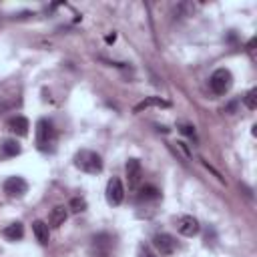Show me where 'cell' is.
<instances>
[{
    "label": "cell",
    "instance_id": "obj_11",
    "mask_svg": "<svg viewBox=\"0 0 257 257\" xmlns=\"http://www.w3.org/2000/svg\"><path fill=\"white\" fill-rule=\"evenodd\" d=\"M6 126H8V131L14 133L16 137H26V135H28V128H30L28 118H26V116H20V114L10 116L8 122H6Z\"/></svg>",
    "mask_w": 257,
    "mask_h": 257
},
{
    "label": "cell",
    "instance_id": "obj_6",
    "mask_svg": "<svg viewBox=\"0 0 257 257\" xmlns=\"http://www.w3.org/2000/svg\"><path fill=\"white\" fill-rule=\"evenodd\" d=\"M153 247L157 249L159 255L169 257V255L175 253V249H177V241H175V237L169 235V233H157V235L153 237Z\"/></svg>",
    "mask_w": 257,
    "mask_h": 257
},
{
    "label": "cell",
    "instance_id": "obj_9",
    "mask_svg": "<svg viewBox=\"0 0 257 257\" xmlns=\"http://www.w3.org/2000/svg\"><path fill=\"white\" fill-rule=\"evenodd\" d=\"M124 173H126V181H128V187H137L141 177H143V167H141V161L139 159H128L126 165H124Z\"/></svg>",
    "mask_w": 257,
    "mask_h": 257
},
{
    "label": "cell",
    "instance_id": "obj_5",
    "mask_svg": "<svg viewBox=\"0 0 257 257\" xmlns=\"http://www.w3.org/2000/svg\"><path fill=\"white\" fill-rule=\"evenodd\" d=\"M104 197H106V203H108L110 207H118V205L122 203V199H124V187H122V183H120L118 177L108 179Z\"/></svg>",
    "mask_w": 257,
    "mask_h": 257
},
{
    "label": "cell",
    "instance_id": "obj_13",
    "mask_svg": "<svg viewBox=\"0 0 257 257\" xmlns=\"http://www.w3.org/2000/svg\"><path fill=\"white\" fill-rule=\"evenodd\" d=\"M32 233H34V237H36V241H38L40 245H46V243L50 241L48 223H44V221H40V219L32 223Z\"/></svg>",
    "mask_w": 257,
    "mask_h": 257
},
{
    "label": "cell",
    "instance_id": "obj_1",
    "mask_svg": "<svg viewBox=\"0 0 257 257\" xmlns=\"http://www.w3.org/2000/svg\"><path fill=\"white\" fill-rule=\"evenodd\" d=\"M74 167L80 169L82 173L88 175H98L102 171V159L98 153L90 151V149H80L74 155Z\"/></svg>",
    "mask_w": 257,
    "mask_h": 257
},
{
    "label": "cell",
    "instance_id": "obj_21",
    "mask_svg": "<svg viewBox=\"0 0 257 257\" xmlns=\"http://www.w3.org/2000/svg\"><path fill=\"white\" fill-rule=\"evenodd\" d=\"M179 131H181L185 137L197 141V133H195V126H193V124H179Z\"/></svg>",
    "mask_w": 257,
    "mask_h": 257
},
{
    "label": "cell",
    "instance_id": "obj_18",
    "mask_svg": "<svg viewBox=\"0 0 257 257\" xmlns=\"http://www.w3.org/2000/svg\"><path fill=\"white\" fill-rule=\"evenodd\" d=\"M243 102H245V106H247L249 110H255V108H257V88L247 90V94L243 96Z\"/></svg>",
    "mask_w": 257,
    "mask_h": 257
},
{
    "label": "cell",
    "instance_id": "obj_8",
    "mask_svg": "<svg viewBox=\"0 0 257 257\" xmlns=\"http://www.w3.org/2000/svg\"><path fill=\"white\" fill-rule=\"evenodd\" d=\"M2 189L8 197H22L28 191V183L22 177H8L2 185Z\"/></svg>",
    "mask_w": 257,
    "mask_h": 257
},
{
    "label": "cell",
    "instance_id": "obj_2",
    "mask_svg": "<svg viewBox=\"0 0 257 257\" xmlns=\"http://www.w3.org/2000/svg\"><path fill=\"white\" fill-rule=\"evenodd\" d=\"M54 145H56V131H54L52 122L46 118H38L36 120V147H38V151L50 153V151H54Z\"/></svg>",
    "mask_w": 257,
    "mask_h": 257
},
{
    "label": "cell",
    "instance_id": "obj_10",
    "mask_svg": "<svg viewBox=\"0 0 257 257\" xmlns=\"http://www.w3.org/2000/svg\"><path fill=\"white\" fill-rule=\"evenodd\" d=\"M169 106H171V102L165 100V98H161V96H147L139 104H135L133 112H143L147 108H169Z\"/></svg>",
    "mask_w": 257,
    "mask_h": 257
},
{
    "label": "cell",
    "instance_id": "obj_14",
    "mask_svg": "<svg viewBox=\"0 0 257 257\" xmlns=\"http://www.w3.org/2000/svg\"><path fill=\"white\" fill-rule=\"evenodd\" d=\"M159 199H161V191H159L157 187H153V185H145V187H141V191H139V201H141V203L159 201Z\"/></svg>",
    "mask_w": 257,
    "mask_h": 257
},
{
    "label": "cell",
    "instance_id": "obj_4",
    "mask_svg": "<svg viewBox=\"0 0 257 257\" xmlns=\"http://www.w3.org/2000/svg\"><path fill=\"white\" fill-rule=\"evenodd\" d=\"M112 247H114L112 235H108V233H96L92 237V241H90L88 251H90L92 257H110Z\"/></svg>",
    "mask_w": 257,
    "mask_h": 257
},
{
    "label": "cell",
    "instance_id": "obj_20",
    "mask_svg": "<svg viewBox=\"0 0 257 257\" xmlns=\"http://www.w3.org/2000/svg\"><path fill=\"white\" fill-rule=\"evenodd\" d=\"M137 257H157V253L153 251L151 245H147V243H139V247H137Z\"/></svg>",
    "mask_w": 257,
    "mask_h": 257
},
{
    "label": "cell",
    "instance_id": "obj_17",
    "mask_svg": "<svg viewBox=\"0 0 257 257\" xmlns=\"http://www.w3.org/2000/svg\"><path fill=\"white\" fill-rule=\"evenodd\" d=\"M173 149H175L185 161H191L193 155H191V149H189V145H187L185 141H175V143H173Z\"/></svg>",
    "mask_w": 257,
    "mask_h": 257
},
{
    "label": "cell",
    "instance_id": "obj_7",
    "mask_svg": "<svg viewBox=\"0 0 257 257\" xmlns=\"http://www.w3.org/2000/svg\"><path fill=\"white\" fill-rule=\"evenodd\" d=\"M177 231L185 237H195L201 231V225L193 215H181L177 219Z\"/></svg>",
    "mask_w": 257,
    "mask_h": 257
},
{
    "label": "cell",
    "instance_id": "obj_3",
    "mask_svg": "<svg viewBox=\"0 0 257 257\" xmlns=\"http://www.w3.org/2000/svg\"><path fill=\"white\" fill-rule=\"evenodd\" d=\"M233 86V74L229 68H217L211 76H209V88L213 94L217 96H223L231 90Z\"/></svg>",
    "mask_w": 257,
    "mask_h": 257
},
{
    "label": "cell",
    "instance_id": "obj_22",
    "mask_svg": "<svg viewBox=\"0 0 257 257\" xmlns=\"http://www.w3.org/2000/svg\"><path fill=\"white\" fill-rule=\"evenodd\" d=\"M104 40H106L108 44H112V42L116 40V34H114V32H112V34H106V36H104Z\"/></svg>",
    "mask_w": 257,
    "mask_h": 257
},
{
    "label": "cell",
    "instance_id": "obj_15",
    "mask_svg": "<svg viewBox=\"0 0 257 257\" xmlns=\"http://www.w3.org/2000/svg\"><path fill=\"white\" fill-rule=\"evenodd\" d=\"M0 151L4 157H16L20 155V145L16 143V139H4L0 143Z\"/></svg>",
    "mask_w": 257,
    "mask_h": 257
},
{
    "label": "cell",
    "instance_id": "obj_16",
    "mask_svg": "<svg viewBox=\"0 0 257 257\" xmlns=\"http://www.w3.org/2000/svg\"><path fill=\"white\" fill-rule=\"evenodd\" d=\"M4 237L6 239H10V241H18V239H22L24 237V227H22V223H10L8 227H4Z\"/></svg>",
    "mask_w": 257,
    "mask_h": 257
},
{
    "label": "cell",
    "instance_id": "obj_12",
    "mask_svg": "<svg viewBox=\"0 0 257 257\" xmlns=\"http://www.w3.org/2000/svg\"><path fill=\"white\" fill-rule=\"evenodd\" d=\"M66 219H68V207L56 205V207H52L50 213H48V225H50V227H60V225H64Z\"/></svg>",
    "mask_w": 257,
    "mask_h": 257
},
{
    "label": "cell",
    "instance_id": "obj_19",
    "mask_svg": "<svg viewBox=\"0 0 257 257\" xmlns=\"http://www.w3.org/2000/svg\"><path fill=\"white\" fill-rule=\"evenodd\" d=\"M68 209H70L72 213H82V211L86 209V201H84V199H80V197H74V199H70Z\"/></svg>",
    "mask_w": 257,
    "mask_h": 257
}]
</instances>
